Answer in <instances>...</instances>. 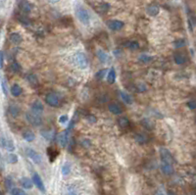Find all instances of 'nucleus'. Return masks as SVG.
Returning a JSON list of instances; mask_svg holds the SVG:
<instances>
[{"instance_id":"obj_1","label":"nucleus","mask_w":196,"mask_h":195,"mask_svg":"<svg viewBox=\"0 0 196 195\" xmlns=\"http://www.w3.org/2000/svg\"><path fill=\"white\" fill-rule=\"evenodd\" d=\"M73 62L78 68L79 69H85L88 66V60L87 57L84 54V53L78 52L73 56Z\"/></svg>"},{"instance_id":"obj_2","label":"nucleus","mask_w":196,"mask_h":195,"mask_svg":"<svg viewBox=\"0 0 196 195\" xmlns=\"http://www.w3.org/2000/svg\"><path fill=\"white\" fill-rule=\"evenodd\" d=\"M26 121H28L31 125L35 126H37L42 123V118H41V115H40V113L35 112L32 110L31 112L26 113Z\"/></svg>"},{"instance_id":"obj_3","label":"nucleus","mask_w":196,"mask_h":195,"mask_svg":"<svg viewBox=\"0 0 196 195\" xmlns=\"http://www.w3.org/2000/svg\"><path fill=\"white\" fill-rule=\"evenodd\" d=\"M76 14L78 19L80 21V23L84 24V25H88L89 21H90V16L88 14V12H87L84 8L83 7H78L76 10Z\"/></svg>"},{"instance_id":"obj_4","label":"nucleus","mask_w":196,"mask_h":195,"mask_svg":"<svg viewBox=\"0 0 196 195\" xmlns=\"http://www.w3.org/2000/svg\"><path fill=\"white\" fill-rule=\"evenodd\" d=\"M26 156H28L33 163H36V164H40V163H41L42 157L36 150H33L31 148H26Z\"/></svg>"},{"instance_id":"obj_5","label":"nucleus","mask_w":196,"mask_h":195,"mask_svg":"<svg viewBox=\"0 0 196 195\" xmlns=\"http://www.w3.org/2000/svg\"><path fill=\"white\" fill-rule=\"evenodd\" d=\"M72 126H69L65 131L61 132L58 136V142L62 147H66L67 144H68V142H69V133H70V131L72 129Z\"/></svg>"},{"instance_id":"obj_6","label":"nucleus","mask_w":196,"mask_h":195,"mask_svg":"<svg viewBox=\"0 0 196 195\" xmlns=\"http://www.w3.org/2000/svg\"><path fill=\"white\" fill-rule=\"evenodd\" d=\"M45 102L48 104L49 106L57 107L60 104V100H59V97L57 96V94L50 92L48 94H46V96H45Z\"/></svg>"},{"instance_id":"obj_7","label":"nucleus","mask_w":196,"mask_h":195,"mask_svg":"<svg viewBox=\"0 0 196 195\" xmlns=\"http://www.w3.org/2000/svg\"><path fill=\"white\" fill-rule=\"evenodd\" d=\"M160 157H161L162 163H168V164H173L174 163V159L172 157V154L166 148H161L160 149Z\"/></svg>"},{"instance_id":"obj_8","label":"nucleus","mask_w":196,"mask_h":195,"mask_svg":"<svg viewBox=\"0 0 196 195\" xmlns=\"http://www.w3.org/2000/svg\"><path fill=\"white\" fill-rule=\"evenodd\" d=\"M1 146L5 150H7L9 152H13L15 150V143L9 138H5L2 136L1 138Z\"/></svg>"},{"instance_id":"obj_9","label":"nucleus","mask_w":196,"mask_h":195,"mask_svg":"<svg viewBox=\"0 0 196 195\" xmlns=\"http://www.w3.org/2000/svg\"><path fill=\"white\" fill-rule=\"evenodd\" d=\"M107 26H109V29H111L112 31H120L124 28L125 24L122 21H119V20H111V21L107 23Z\"/></svg>"},{"instance_id":"obj_10","label":"nucleus","mask_w":196,"mask_h":195,"mask_svg":"<svg viewBox=\"0 0 196 195\" xmlns=\"http://www.w3.org/2000/svg\"><path fill=\"white\" fill-rule=\"evenodd\" d=\"M32 180H33V183H35V185L38 188L40 191L45 192V187H44V184H43V181H42L41 178H40V176L38 174H33Z\"/></svg>"},{"instance_id":"obj_11","label":"nucleus","mask_w":196,"mask_h":195,"mask_svg":"<svg viewBox=\"0 0 196 195\" xmlns=\"http://www.w3.org/2000/svg\"><path fill=\"white\" fill-rule=\"evenodd\" d=\"M161 171L166 176H171L174 174V167L173 164H168V163H162L161 164Z\"/></svg>"},{"instance_id":"obj_12","label":"nucleus","mask_w":196,"mask_h":195,"mask_svg":"<svg viewBox=\"0 0 196 195\" xmlns=\"http://www.w3.org/2000/svg\"><path fill=\"white\" fill-rule=\"evenodd\" d=\"M108 109L112 114H115V115H120V114L123 113V109L120 105H118L117 103H110L108 105Z\"/></svg>"},{"instance_id":"obj_13","label":"nucleus","mask_w":196,"mask_h":195,"mask_svg":"<svg viewBox=\"0 0 196 195\" xmlns=\"http://www.w3.org/2000/svg\"><path fill=\"white\" fill-rule=\"evenodd\" d=\"M20 183L25 189H31L33 186V180H31L29 178H22L20 179Z\"/></svg>"},{"instance_id":"obj_14","label":"nucleus","mask_w":196,"mask_h":195,"mask_svg":"<svg viewBox=\"0 0 196 195\" xmlns=\"http://www.w3.org/2000/svg\"><path fill=\"white\" fill-rule=\"evenodd\" d=\"M19 7H20V9H21V11H23V12H25V13H29V12H31V9H32L31 4L29 1H26V0H23V1L20 2Z\"/></svg>"},{"instance_id":"obj_15","label":"nucleus","mask_w":196,"mask_h":195,"mask_svg":"<svg viewBox=\"0 0 196 195\" xmlns=\"http://www.w3.org/2000/svg\"><path fill=\"white\" fill-rule=\"evenodd\" d=\"M147 14L148 15H150L152 17H155V16H157L159 14V12H160V8H159V6L158 5H150V6H148V8H147Z\"/></svg>"},{"instance_id":"obj_16","label":"nucleus","mask_w":196,"mask_h":195,"mask_svg":"<svg viewBox=\"0 0 196 195\" xmlns=\"http://www.w3.org/2000/svg\"><path fill=\"white\" fill-rule=\"evenodd\" d=\"M9 38H10V41L12 43H14V44H20L23 41V38H22L21 35L18 33V32H12L10 35V36H9Z\"/></svg>"},{"instance_id":"obj_17","label":"nucleus","mask_w":196,"mask_h":195,"mask_svg":"<svg viewBox=\"0 0 196 195\" xmlns=\"http://www.w3.org/2000/svg\"><path fill=\"white\" fill-rule=\"evenodd\" d=\"M10 92H11V94L14 97H18V96H20L22 94L23 89H22V87L20 86L18 83H15L14 85H12L11 89H10Z\"/></svg>"},{"instance_id":"obj_18","label":"nucleus","mask_w":196,"mask_h":195,"mask_svg":"<svg viewBox=\"0 0 196 195\" xmlns=\"http://www.w3.org/2000/svg\"><path fill=\"white\" fill-rule=\"evenodd\" d=\"M120 95H121V98L123 99V101H124L126 104H127V105H131V104L133 103V99H132V97H131L128 93H127V92H125V91H121Z\"/></svg>"},{"instance_id":"obj_19","label":"nucleus","mask_w":196,"mask_h":195,"mask_svg":"<svg viewBox=\"0 0 196 195\" xmlns=\"http://www.w3.org/2000/svg\"><path fill=\"white\" fill-rule=\"evenodd\" d=\"M31 110L32 111H35V112H37V113H41L44 109V107H43V104L39 101V100H36L35 102H33L31 104Z\"/></svg>"},{"instance_id":"obj_20","label":"nucleus","mask_w":196,"mask_h":195,"mask_svg":"<svg viewBox=\"0 0 196 195\" xmlns=\"http://www.w3.org/2000/svg\"><path fill=\"white\" fill-rule=\"evenodd\" d=\"M124 46L130 50H136L139 48V43L137 41H134V40H128L124 43Z\"/></svg>"},{"instance_id":"obj_21","label":"nucleus","mask_w":196,"mask_h":195,"mask_svg":"<svg viewBox=\"0 0 196 195\" xmlns=\"http://www.w3.org/2000/svg\"><path fill=\"white\" fill-rule=\"evenodd\" d=\"M174 60L178 65H182V64L185 63L186 58L184 54H182V53H175L174 56Z\"/></svg>"},{"instance_id":"obj_22","label":"nucleus","mask_w":196,"mask_h":195,"mask_svg":"<svg viewBox=\"0 0 196 195\" xmlns=\"http://www.w3.org/2000/svg\"><path fill=\"white\" fill-rule=\"evenodd\" d=\"M118 123H119L120 127H122L123 130L127 129V127L130 126V125H131L130 120H128L127 117H122V118H120L119 121H118Z\"/></svg>"},{"instance_id":"obj_23","label":"nucleus","mask_w":196,"mask_h":195,"mask_svg":"<svg viewBox=\"0 0 196 195\" xmlns=\"http://www.w3.org/2000/svg\"><path fill=\"white\" fill-rule=\"evenodd\" d=\"M47 155H48V158H49V161L51 163L54 162V160L56 159V157L58 156V151L56 149L54 148H51V147H49L48 149H47Z\"/></svg>"},{"instance_id":"obj_24","label":"nucleus","mask_w":196,"mask_h":195,"mask_svg":"<svg viewBox=\"0 0 196 195\" xmlns=\"http://www.w3.org/2000/svg\"><path fill=\"white\" fill-rule=\"evenodd\" d=\"M23 137L26 141H28V142H31V141L35 140L36 138V134L33 133L32 131H26L24 133H23Z\"/></svg>"},{"instance_id":"obj_25","label":"nucleus","mask_w":196,"mask_h":195,"mask_svg":"<svg viewBox=\"0 0 196 195\" xmlns=\"http://www.w3.org/2000/svg\"><path fill=\"white\" fill-rule=\"evenodd\" d=\"M107 80L110 84H113L115 83V80H116V72H115L114 68H111V70L109 71V73H108Z\"/></svg>"},{"instance_id":"obj_26","label":"nucleus","mask_w":196,"mask_h":195,"mask_svg":"<svg viewBox=\"0 0 196 195\" xmlns=\"http://www.w3.org/2000/svg\"><path fill=\"white\" fill-rule=\"evenodd\" d=\"M5 159H6V162L9 163V164H16L18 162V160H19V158H18V156L16 155V154H13V153L8 154Z\"/></svg>"},{"instance_id":"obj_27","label":"nucleus","mask_w":196,"mask_h":195,"mask_svg":"<svg viewBox=\"0 0 196 195\" xmlns=\"http://www.w3.org/2000/svg\"><path fill=\"white\" fill-rule=\"evenodd\" d=\"M96 55H97V58L102 63H105L107 60H108V55L106 54V53L103 50H98L97 53H96Z\"/></svg>"},{"instance_id":"obj_28","label":"nucleus","mask_w":196,"mask_h":195,"mask_svg":"<svg viewBox=\"0 0 196 195\" xmlns=\"http://www.w3.org/2000/svg\"><path fill=\"white\" fill-rule=\"evenodd\" d=\"M138 60H139V62L143 63V64H148V63H150L152 60H153V57L145 55V54H142V55L139 56Z\"/></svg>"},{"instance_id":"obj_29","label":"nucleus","mask_w":196,"mask_h":195,"mask_svg":"<svg viewBox=\"0 0 196 195\" xmlns=\"http://www.w3.org/2000/svg\"><path fill=\"white\" fill-rule=\"evenodd\" d=\"M26 79H28V82L30 83V84H31L32 86H36L38 83V80H37V78L35 75H29L28 77H26Z\"/></svg>"},{"instance_id":"obj_30","label":"nucleus","mask_w":196,"mask_h":195,"mask_svg":"<svg viewBox=\"0 0 196 195\" xmlns=\"http://www.w3.org/2000/svg\"><path fill=\"white\" fill-rule=\"evenodd\" d=\"M136 140L137 141L138 143L143 144V143H145L146 141H147V138H146V136H144V134L138 133V134H136Z\"/></svg>"},{"instance_id":"obj_31","label":"nucleus","mask_w":196,"mask_h":195,"mask_svg":"<svg viewBox=\"0 0 196 195\" xmlns=\"http://www.w3.org/2000/svg\"><path fill=\"white\" fill-rule=\"evenodd\" d=\"M4 183H5V187H6V189H8V190H12L13 189V180L10 177H7L5 178L4 180Z\"/></svg>"},{"instance_id":"obj_32","label":"nucleus","mask_w":196,"mask_h":195,"mask_svg":"<svg viewBox=\"0 0 196 195\" xmlns=\"http://www.w3.org/2000/svg\"><path fill=\"white\" fill-rule=\"evenodd\" d=\"M9 112L12 116H18V114L20 113V109L16 105H10L9 107Z\"/></svg>"},{"instance_id":"obj_33","label":"nucleus","mask_w":196,"mask_h":195,"mask_svg":"<svg viewBox=\"0 0 196 195\" xmlns=\"http://www.w3.org/2000/svg\"><path fill=\"white\" fill-rule=\"evenodd\" d=\"M1 88H2V91L4 92V94H6V95L9 93V88H8L7 82H6L4 78L1 79Z\"/></svg>"},{"instance_id":"obj_34","label":"nucleus","mask_w":196,"mask_h":195,"mask_svg":"<svg viewBox=\"0 0 196 195\" xmlns=\"http://www.w3.org/2000/svg\"><path fill=\"white\" fill-rule=\"evenodd\" d=\"M10 70L13 73H19L20 71H21V67H20V65L17 62H13L10 66Z\"/></svg>"},{"instance_id":"obj_35","label":"nucleus","mask_w":196,"mask_h":195,"mask_svg":"<svg viewBox=\"0 0 196 195\" xmlns=\"http://www.w3.org/2000/svg\"><path fill=\"white\" fill-rule=\"evenodd\" d=\"M71 172V166L70 164L68 163H66L64 164V166L62 167V174H64V176H67V174H69Z\"/></svg>"},{"instance_id":"obj_36","label":"nucleus","mask_w":196,"mask_h":195,"mask_svg":"<svg viewBox=\"0 0 196 195\" xmlns=\"http://www.w3.org/2000/svg\"><path fill=\"white\" fill-rule=\"evenodd\" d=\"M11 194L12 195H28L23 189H20V188H13L11 190Z\"/></svg>"},{"instance_id":"obj_37","label":"nucleus","mask_w":196,"mask_h":195,"mask_svg":"<svg viewBox=\"0 0 196 195\" xmlns=\"http://www.w3.org/2000/svg\"><path fill=\"white\" fill-rule=\"evenodd\" d=\"M185 45V40L184 39H178L174 42V46L175 48H180V47H184Z\"/></svg>"},{"instance_id":"obj_38","label":"nucleus","mask_w":196,"mask_h":195,"mask_svg":"<svg viewBox=\"0 0 196 195\" xmlns=\"http://www.w3.org/2000/svg\"><path fill=\"white\" fill-rule=\"evenodd\" d=\"M106 73H107V71H106V70L99 71L98 73H96V74H95V78H96L97 79H102V78H104V76L106 75Z\"/></svg>"},{"instance_id":"obj_39","label":"nucleus","mask_w":196,"mask_h":195,"mask_svg":"<svg viewBox=\"0 0 196 195\" xmlns=\"http://www.w3.org/2000/svg\"><path fill=\"white\" fill-rule=\"evenodd\" d=\"M187 107L191 110L196 109V101L195 100H190V101H188L187 102Z\"/></svg>"},{"instance_id":"obj_40","label":"nucleus","mask_w":196,"mask_h":195,"mask_svg":"<svg viewBox=\"0 0 196 195\" xmlns=\"http://www.w3.org/2000/svg\"><path fill=\"white\" fill-rule=\"evenodd\" d=\"M68 116L67 115H62L60 118H59V123L60 124H66V123H68Z\"/></svg>"},{"instance_id":"obj_41","label":"nucleus","mask_w":196,"mask_h":195,"mask_svg":"<svg viewBox=\"0 0 196 195\" xmlns=\"http://www.w3.org/2000/svg\"><path fill=\"white\" fill-rule=\"evenodd\" d=\"M18 20L20 21V23H22V24H24V25H29V24H30L29 19H26V17H23V16L18 17Z\"/></svg>"},{"instance_id":"obj_42","label":"nucleus","mask_w":196,"mask_h":195,"mask_svg":"<svg viewBox=\"0 0 196 195\" xmlns=\"http://www.w3.org/2000/svg\"><path fill=\"white\" fill-rule=\"evenodd\" d=\"M136 88L138 90V92H144L146 90V86L144 83H138L137 86H136Z\"/></svg>"},{"instance_id":"obj_43","label":"nucleus","mask_w":196,"mask_h":195,"mask_svg":"<svg viewBox=\"0 0 196 195\" xmlns=\"http://www.w3.org/2000/svg\"><path fill=\"white\" fill-rule=\"evenodd\" d=\"M87 121L90 123V124H94V123H96L97 122V119L95 116H93V115H88L87 116Z\"/></svg>"},{"instance_id":"obj_44","label":"nucleus","mask_w":196,"mask_h":195,"mask_svg":"<svg viewBox=\"0 0 196 195\" xmlns=\"http://www.w3.org/2000/svg\"><path fill=\"white\" fill-rule=\"evenodd\" d=\"M82 145L84 146V147H89L90 145H91V143H90V141L88 140V139H83L82 140Z\"/></svg>"},{"instance_id":"obj_45","label":"nucleus","mask_w":196,"mask_h":195,"mask_svg":"<svg viewBox=\"0 0 196 195\" xmlns=\"http://www.w3.org/2000/svg\"><path fill=\"white\" fill-rule=\"evenodd\" d=\"M66 195H79L77 191H75V190H73V189H71V190H69L68 192L66 193Z\"/></svg>"},{"instance_id":"obj_46","label":"nucleus","mask_w":196,"mask_h":195,"mask_svg":"<svg viewBox=\"0 0 196 195\" xmlns=\"http://www.w3.org/2000/svg\"><path fill=\"white\" fill-rule=\"evenodd\" d=\"M0 64H1V68H3L4 66V53L1 52V60H0Z\"/></svg>"},{"instance_id":"obj_47","label":"nucleus","mask_w":196,"mask_h":195,"mask_svg":"<svg viewBox=\"0 0 196 195\" xmlns=\"http://www.w3.org/2000/svg\"><path fill=\"white\" fill-rule=\"evenodd\" d=\"M168 195H178V194H175L174 191H168Z\"/></svg>"},{"instance_id":"obj_48","label":"nucleus","mask_w":196,"mask_h":195,"mask_svg":"<svg viewBox=\"0 0 196 195\" xmlns=\"http://www.w3.org/2000/svg\"><path fill=\"white\" fill-rule=\"evenodd\" d=\"M49 2H51V3H57L59 0H48Z\"/></svg>"},{"instance_id":"obj_49","label":"nucleus","mask_w":196,"mask_h":195,"mask_svg":"<svg viewBox=\"0 0 196 195\" xmlns=\"http://www.w3.org/2000/svg\"><path fill=\"white\" fill-rule=\"evenodd\" d=\"M156 195H164V193H163V192H161V191H158V192L156 193Z\"/></svg>"},{"instance_id":"obj_50","label":"nucleus","mask_w":196,"mask_h":195,"mask_svg":"<svg viewBox=\"0 0 196 195\" xmlns=\"http://www.w3.org/2000/svg\"><path fill=\"white\" fill-rule=\"evenodd\" d=\"M195 22H196V18H195Z\"/></svg>"}]
</instances>
